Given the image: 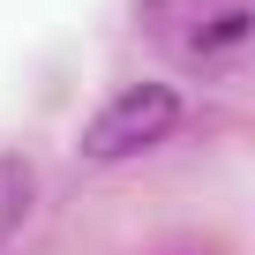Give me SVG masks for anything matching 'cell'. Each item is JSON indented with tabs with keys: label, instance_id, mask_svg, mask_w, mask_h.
<instances>
[{
	"label": "cell",
	"instance_id": "obj_1",
	"mask_svg": "<svg viewBox=\"0 0 255 255\" xmlns=\"http://www.w3.org/2000/svg\"><path fill=\"white\" fill-rule=\"evenodd\" d=\"M180 128V90L173 83H128L90 128H83V158L90 165H120V158H143V150H158L165 135Z\"/></svg>",
	"mask_w": 255,
	"mask_h": 255
},
{
	"label": "cell",
	"instance_id": "obj_2",
	"mask_svg": "<svg viewBox=\"0 0 255 255\" xmlns=\"http://www.w3.org/2000/svg\"><path fill=\"white\" fill-rule=\"evenodd\" d=\"M218 8V0H143V30L150 38H165V45H195V30H203V15Z\"/></svg>",
	"mask_w": 255,
	"mask_h": 255
},
{
	"label": "cell",
	"instance_id": "obj_3",
	"mask_svg": "<svg viewBox=\"0 0 255 255\" xmlns=\"http://www.w3.org/2000/svg\"><path fill=\"white\" fill-rule=\"evenodd\" d=\"M248 30H255V15H248V8H233V0H218V8L203 15V30H195V45H188V53H195V60L240 53V45H248Z\"/></svg>",
	"mask_w": 255,
	"mask_h": 255
},
{
	"label": "cell",
	"instance_id": "obj_4",
	"mask_svg": "<svg viewBox=\"0 0 255 255\" xmlns=\"http://www.w3.org/2000/svg\"><path fill=\"white\" fill-rule=\"evenodd\" d=\"M30 210V165L23 158H0V240H8Z\"/></svg>",
	"mask_w": 255,
	"mask_h": 255
}]
</instances>
